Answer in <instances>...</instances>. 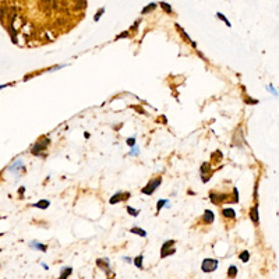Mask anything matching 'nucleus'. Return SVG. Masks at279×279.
I'll list each match as a JSON object with an SVG mask.
<instances>
[{"mask_svg":"<svg viewBox=\"0 0 279 279\" xmlns=\"http://www.w3.org/2000/svg\"><path fill=\"white\" fill-rule=\"evenodd\" d=\"M209 200L212 201V204H215V205H223V204L226 202H237L234 198H232L230 193L229 191H219L218 188H212L211 191H209Z\"/></svg>","mask_w":279,"mask_h":279,"instance_id":"obj_1","label":"nucleus"},{"mask_svg":"<svg viewBox=\"0 0 279 279\" xmlns=\"http://www.w3.org/2000/svg\"><path fill=\"white\" fill-rule=\"evenodd\" d=\"M162 183V176H158V177H153V179H151L149 181H148V184L144 187V188L141 190L142 191V194H145V195H151L153 191H155L156 188L159 187V184Z\"/></svg>","mask_w":279,"mask_h":279,"instance_id":"obj_2","label":"nucleus"},{"mask_svg":"<svg viewBox=\"0 0 279 279\" xmlns=\"http://www.w3.org/2000/svg\"><path fill=\"white\" fill-rule=\"evenodd\" d=\"M49 144H50V140L49 138H41V140H38V141L35 142V145L32 147V149H31V153H32V155H41V152H43V151L47 149Z\"/></svg>","mask_w":279,"mask_h":279,"instance_id":"obj_3","label":"nucleus"},{"mask_svg":"<svg viewBox=\"0 0 279 279\" xmlns=\"http://www.w3.org/2000/svg\"><path fill=\"white\" fill-rule=\"evenodd\" d=\"M218 265H219L218 259L205 258L202 261V264H201V269H202V272H205V273H211V272H215V271L218 269Z\"/></svg>","mask_w":279,"mask_h":279,"instance_id":"obj_4","label":"nucleus"},{"mask_svg":"<svg viewBox=\"0 0 279 279\" xmlns=\"http://www.w3.org/2000/svg\"><path fill=\"white\" fill-rule=\"evenodd\" d=\"M212 165L211 162H204L200 167V175H201V180L202 183H206V181L211 179V176L214 175V170H212Z\"/></svg>","mask_w":279,"mask_h":279,"instance_id":"obj_5","label":"nucleus"},{"mask_svg":"<svg viewBox=\"0 0 279 279\" xmlns=\"http://www.w3.org/2000/svg\"><path fill=\"white\" fill-rule=\"evenodd\" d=\"M220 216L223 218L225 222H228V220H236V212H234L233 208H222Z\"/></svg>","mask_w":279,"mask_h":279,"instance_id":"obj_6","label":"nucleus"},{"mask_svg":"<svg viewBox=\"0 0 279 279\" xmlns=\"http://www.w3.org/2000/svg\"><path fill=\"white\" fill-rule=\"evenodd\" d=\"M131 197L130 193H116V194L113 195V197L110 198V204H116V202H124L126 200H128V198Z\"/></svg>","mask_w":279,"mask_h":279,"instance_id":"obj_7","label":"nucleus"},{"mask_svg":"<svg viewBox=\"0 0 279 279\" xmlns=\"http://www.w3.org/2000/svg\"><path fill=\"white\" fill-rule=\"evenodd\" d=\"M215 220V215H214V212L211 211V209H206L205 212L202 214V216H201V222L204 223V225H211L212 222Z\"/></svg>","mask_w":279,"mask_h":279,"instance_id":"obj_8","label":"nucleus"},{"mask_svg":"<svg viewBox=\"0 0 279 279\" xmlns=\"http://www.w3.org/2000/svg\"><path fill=\"white\" fill-rule=\"evenodd\" d=\"M223 159V155L220 151H214V152L211 153V159H209V162H211V165H218L220 163Z\"/></svg>","mask_w":279,"mask_h":279,"instance_id":"obj_9","label":"nucleus"},{"mask_svg":"<svg viewBox=\"0 0 279 279\" xmlns=\"http://www.w3.org/2000/svg\"><path fill=\"white\" fill-rule=\"evenodd\" d=\"M96 267L98 268H100L102 271H105V272H109V261L106 258H99V259H96Z\"/></svg>","mask_w":279,"mask_h":279,"instance_id":"obj_10","label":"nucleus"},{"mask_svg":"<svg viewBox=\"0 0 279 279\" xmlns=\"http://www.w3.org/2000/svg\"><path fill=\"white\" fill-rule=\"evenodd\" d=\"M71 272H73V268L71 267L63 268V269H61V272H60V276H59L57 279H67L70 275H71Z\"/></svg>","mask_w":279,"mask_h":279,"instance_id":"obj_11","label":"nucleus"},{"mask_svg":"<svg viewBox=\"0 0 279 279\" xmlns=\"http://www.w3.org/2000/svg\"><path fill=\"white\" fill-rule=\"evenodd\" d=\"M250 218L254 220V223H258V208H257V205H254L250 209Z\"/></svg>","mask_w":279,"mask_h":279,"instance_id":"obj_12","label":"nucleus"},{"mask_svg":"<svg viewBox=\"0 0 279 279\" xmlns=\"http://www.w3.org/2000/svg\"><path fill=\"white\" fill-rule=\"evenodd\" d=\"M175 253H176L175 247L167 248V250H165V251H161V258H166V257H169V255H173Z\"/></svg>","mask_w":279,"mask_h":279,"instance_id":"obj_13","label":"nucleus"},{"mask_svg":"<svg viewBox=\"0 0 279 279\" xmlns=\"http://www.w3.org/2000/svg\"><path fill=\"white\" fill-rule=\"evenodd\" d=\"M130 232H131V233H134V234H140L141 237H145V236H147V232L142 230L141 228H137V226H134L133 229H130Z\"/></svg>","mask_w":279,"mask_h":279,"instance_id":"obj_14","label":"nucleus"},{"mask_svg":"<svg viewBox=\"0 0 279 279\" xmlns=\"http://www.w3.org/2000/svg\"><path fill=\"white\" fill-rule=\"evenodd\" d=\"M236 275H237V268L234 267V265H230L228 269V278L233 279V278H236Z\"/></svg>","mask_w":279,"mask_h":279,"instance_id":"obj_15","label":"nucleus"},{"mask_svg":"<svg viewBox=\"0 0 279 279\" xmlns=\"http://www.w3.org/2000/svg\"><path fill=\"white\" fill-rule=\"evenodd\" d=\"M134 265H135L137 268H140V269H142V255L140 254V255H137L135 258H134Z\"/></svg>","mask_w":279,"mask_h":279,"instance_id":"obj_16","label":"nucleus"},{"mask_svg":"<svg viewBox=\"0 0 279 279\" xmlns=\"http://www.w3.org/2000/svg\"><path fill=\"white\" fill-rule=\"evenodd\" d=\"M175 240H167L166 243H165L163 246H162V248H161V251H165V250H167V248H172L173 246H175Z\"/></svg>","mask_w":279,"mask_h":279,"instance_id":"obj_17","label":"nucleus"},{"mask_svg":"<svg viewBox=\"0 0 279 279\" xmlns=\"http://www.w3.org/2000/svg\"><path fill=\"white\" fill-rule=\"evenodd\" d=\"M248 257H250L248 251H243V253L240 254V259H241L243 262H247V261H248Z\"/></svg>","mask_w":279,"mask_h":279,"instance_id":"obj_18","label":"nucleus"},{"mask_svg":"<svg viewBox=\"0 0 279 279\" xmlns=\"http://www.w3.org/2000/svg\"><path fill=\"white\" fill-rule=\"evenodd\" d=\"M126 209H127V212H128V214H130V215H133V216H137V215L140 214L138 211H135V209H133V208H131V206H126Z\"/></svg>","mask_w":279,"mask_h":279,"instance_id":"obj_19","label":"nucleus"},{"mask_svg":"<svg viewBox=\"0 0 279 279\" xmlns=\"http://www.w3.org/2000/svg\"><path fill=\"white\" fill-rule=\"evenodd\" d=\"M49 205V201H41V202H38V204H35V205L33 206H41V208H46V206Z\"/></svg>","mask_w":279,"mask_h":279,"instance_id":"obj_20","label":"nucleus"},{"mask_svg":"<svg viewBox=\"0 0 279 279\" xmlns=\"http://www.w3.org/2000/svg\"><path fill=\"white\" fill-rule=\"evenodd\" d=\"M166 202H167L166 200H159V201H158V205H156V209H158V212L161 211V209H162V206H163Z\"/></svg>","mask_w":279,"mask_h":279,"instance_id":"obj_21","label":"nucleus"},{"mask_svg":"<svg viewBox=\"0 0 279 279\" xmlns=\"http://www.w3.org/2000/svg\"><path fill=\"white\" fill-rule=\"evenodd\" d=\"M134 144H135V140H134V138H128V140H127V145H130V147H133Z\"/></svg>","mask_w":279,"mask_h":279,"instance_id":"obj_22","label":"nucleus"},{"mask_svg":"<svg viewBox=\"0 0 279 279\" xmlns=\"http://www.w3.org/2000/svg\"><path fill=\"white\" fill-rule=\"evenodd\" d=\"M123 259H124V261H128V262H131V258H128V257H123Z\"/></svg>","mask_w":279,"mask_h":279,"instance_id":"obj_23","label":"nucleus"},{"mask_svg":"<svg viewBox=\"0 0 279 279\" xmlns=\"http://www.w3.org/2000/svg\"><path fill=\"white\" fill-rule=\"evenodd\" d=\"M108 279H114V276H110V278H108Z\"/></svg>","mask_w":279,"mask_h":279,"instance_id":"obj_24","label":"nucleus"}]
</instances>
